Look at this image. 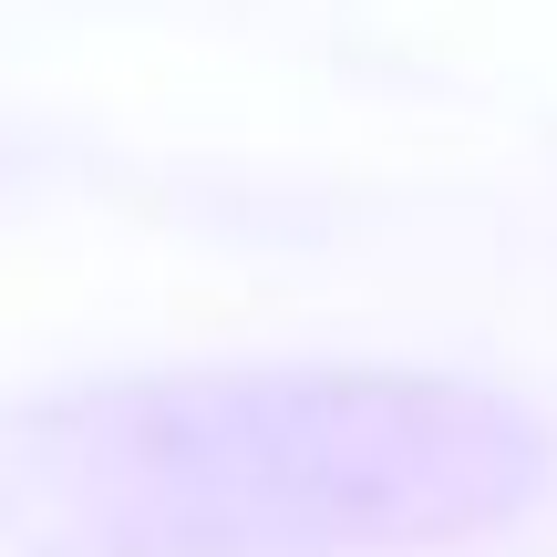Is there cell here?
Masks as SVG:
<instances>
[{
  "mask_svg": "<svg viewBox=\"0 0 557 557\" xmlns=\"http://www.w3.org/2000/svg\"><path fill=\"white\" fill-rule=\"evenodd\" d=\"M547 434L382 361H218L0 403V557H372L527 517Z\"/></svg>",
  "mask_w": 557,
  "mask_h": 557,
  "instance_id": "1",
  "label": "cell"
}]
</instances>
